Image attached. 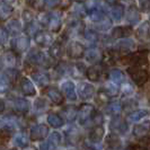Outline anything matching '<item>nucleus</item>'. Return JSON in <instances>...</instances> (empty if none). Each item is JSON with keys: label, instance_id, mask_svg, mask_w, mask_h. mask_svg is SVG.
<instances>
[{"label": "nucleus", "instance_id": "obj_33", "mask_svg": "<svg viewBox=\"0 0 150 150\" xmlns=\"http://www.w3.org/2000/svg\"><path fill=\"white\" fill-rule=\"evenodd\" d=\"M137 36L142 40V41H147L150 38V24L149 22H144L142 25L139 26V28L137 30Z\"/></svg>", "mask_w": 150, "mask_h": 150}, {"label": "nucleus", "instance_id": "obj_55", "mask_svg": "<svg viewBox=\"0 0 150 150\" xmlns=\"http://www.w3.org/2000/svg\"><path fill=\"white\" fill-rule=\"evenodd\" d=\"M40 150H51V149H50L49 144H47L46 141H45V142H42L41 144H40Z\"/></svg>", "mask_w": 150, "mask_h": 150}, {"label": "nucleus", "instance_id": "obj_44", "mask_svg": "<svg viewBox=\"0 0 150 150\" xmlns=\"http://www.w3.org/2000/svg\"><path fill=\"white\" fill-rule=\"evenodd\" d=\"M15 142L18 147H22L24 149V148H26L28 146V138L24 133H18L15 137Z\"/></svg>", "mask_w": 150, "mask_h": 150}, {"label": "nucleus", "instance_id": "obj_20", "mask_svg": "<svg viewBox=\"0 0 150 150\" xmlns=\"http://www.w3.org/2000/svg\"><path fill=\"white\" fill-rule=\"evenodd\" d=\"M60 116L63 120L66 119L68 122H74L77 119V116H78V108L74 105L66 106V107H63Z\"/></svg>", "mask_w": 150, "mask_h": 150}, {"label": "nucleus", "instance_id": "obj_6", "mask_svg": "<svg viewBox=\"0 0 150 150\" xmlns=\"http://www.w3.org/2000/svg\"><path fill=\"white\" fill-rule=\"evenodd\" d=\"M30 40L28 36H17L11 41V50L16 54H21L28 50Z\"/></svg>", "mask_w": 150, "mask_h": 150}, {"label": "nucleus", "instance_id": "obj_31", "mask_svg": "<svg viewBox=\"0 0 150 150\" xmlns=\"http://www.w3.org/2000/svg\"><path fill=\"white\" fill-rule=\"evenodd\" d=\"M14 108H15L16 112L25 114V113L28 112V110H30V103L25 98L18 97L14 100Z\"/></svg>", "mask_w": 150, "mask_h": 150}, {"label": "nucleus", "instance_id": "obj_45", "mask_svg": "<svg viewBox=\"0 0 150 150\" xmlns=\"http://www.w3.org/2000/svg\"><path fill=\"white\" fill-rule=\"evenodd\" d=\"M5 77L7 78L9 83H13L14 80L17 79V77H18V71L16 69H14V68H9L8 70H6V72H5Z\"/></svg>", "mask_w": 150, "mask_h": 150}, {"label": "nucleus", "instance_id": "obj_39", "mask_svg": "<svg viewBox=\"0 0 150 150\" xmlns=\"http://www.w3.org/2000/svg\"><path fill=\"white\" fill-rule=\"evenodd\" d=\"M100 90H102L104 94H106L110 98L113 97V96H116V95H117V93H119V88H117V86H116V85H114V83H107L104 88H100Z\"/></svg>", "mask_w": 150, "mask_h": 150}, {"label": "nucleus", "instance_id": "obj_16", "mask_svg": "<svg viewBox=\"0 0 150 150\" xmlns=\"http://www.w3.org/2000/svg\"><path fill=\"white\" fill-rule=\"evenodd\" d=\"M21 89H22V93L24 94V96L33 97V96L36 95V89H35L34 85L26 77L22 78V80H21Z\"/></svg>", "mask_w": 150, "mask_h": 150}, {"label": "nucleus", "instance_id": "obj_21", "mask_svg": "<svg viewBox=\"0 0 150 150\" xmlns=\"http://www.w3.org/2000/svg\"><path fill=\"white\" fill-rule=\"evenodd\" d=\"M125 18L130 25H135L140 21V10L134 6H130L125 11Z\"/></svg>", "mask_w": 150, "mask_h": 150}, {"label": "nucleus", "instance_id": "obj_58", "mask_svg": "<svg viewBox=\"0 0 150 150\" xmlns=\"http://www.w3.org/2000/svg\"><path fill=\"white\" fill-rule=\"evenodd\" d=\"M11 150H16V149H11Z\"/></svg>", "mask_w": 150, "mask_h": 150}, {"label": "nucleus", "instance_id": "obj_49", "mask_svg": "<svg viewBox=\"0 0 150 150\" xmlns=\"http://www.w3.org/2000/svg\"><path fill=\"white\" fill-rule=\"evenodd\" d=\"M121 89L123 91V94H125V95H129V94H132V93H133V87L131 86V83H122Z\"/></svg>", "mask_w": 150, "mask_h": 150}, {"label": "nucleus", "instance_id": "obj_2", "mask_svg": "<svg viewBox=\"0 0 150 150\" xmlns=\"http://www.w3.org/2000/svg\"><path fill=\"white\" fill-rule=\"evenodd\" d=\"M122 63H131L132 67H142L148 63V52L141 51V52H132L128 53L124 58H122Z\"/></svg>", "mask_w": 150, "mask_h": 150}, {"label": "nucleus", "instance_id": "obj_7", "mask_svg": "<svg viewBox=\"0 0 150 150\" xmlns=\"http://www.w3.org/2000/svg\"><path fill=\"white\" fill-rule=\"evenodd\" d=\"M49 134V127L45 124H36L30 131V138L32 141H42Z\"/></svg>", "mask_w": 150, "mask_h": 150}, {"label": "nucleus", "instance_id": "obj_56", "mask_svg": "<svg viewBox=\"0 0 150 150\" xmlns=\"http://www.w3.org/2000/svg\"><path fill=\"white\" fill-rule=\"evenodd\" d=\"M5 107H6V105H5V102L0 98V114L5 111Z\"/></svg>", "mask_w": 150, "mask_h": 150}, {"label": "nucleus", "instance_id": "obj_47", "mask_svg": "<svg viewBox=\"0 0 150 150\" xmlns=\"http://www.w3.org/2000/svg\"><path fill=\"white\" fill-rule=\"evenodd\" d=\"M91 121L94 122V127H96V125H102V123H103V121H104V117H103V115H102V113L99 112H95L94 114V116H93V119Z\"/></svg>", "mask_w": 150, "mask_h": 150}, {"label": "nucleus", "instance_id": "obj_10", "mask_svg": "<svg viewBox=\"0 0 150 150\" xmlns=\"http://www.w3.org/2000/svg\"><path fill=\"white\" fill-rule=\"evenodd\" d=\"M61 93L63 97H66L68 100L75 102L77 99V94H76V86L72 81H64L61 85Z\"/></svg>", "mask_w": 150, "mask_h": 150}, {"label": "nucleus", "instance_id": "obj_40", "mask_svg": "<svg viewBox=\"0 0 150 150\" xmlns=\"http://www.w3.org/2000/svg\"><path fill=\"white\" fill-rule=\"evenodd\" d=\"M83 35H85V38H86L88 42H91V43H96L98 40H99L98 33L95 30H93V28H87V30H85Z\"/></svg>", "mask_w": 150, "mask_h": 150}, {"label": "nucleus", "instance_id": "obj_52", "mask_svg": "<svg viewBox=\"0 0 150 150\" xmlns=\"http://www.w3.org/2000/svg\"><path fill=\"white\" fill-rule=\"evenodd\" d=\"M30 4L35 9H40L41 10V9H44L45 8V1H32Z\"/></svg>", "mask_w": 150, "mask_h": 150}, {"label": "nucleus", "instance_id": "obj_43", "mask_svg": "<svg viewBox=\"0 0 150 150\" xmlns=\"http://www.w3.org/2000/svg\"><path fill=\"white\" fill-rule=\"evenodd\" d=\"M25 32L27 34V36H35L38 34L40 30H38V24L35 22H32L30 24H26V27H25Z\"/></svg>", "mask_w": 150, "mask_h": 150}, {"label": "nucleus", "instance_id": "obj_18", "mask_svg": "<svg viewBox=\"0 0 150 150\" xmlns=\"http://www.w3.org/2000/svg\"><path fill=\"white\" fill-rule=\"evenodd\" d=\"M105 135V129L103 128V125H96L93 127V129L89 132V141L93 143H99Z\"/></svg>", "mask_w": 150, "mask_h": 150}, {"label": "nucleus", "instance_id": "obj_12", "mask_svg": "<svg viewBox=\"0 0 150 150\" xmlns=\"http://www.w3.org/2000/svg\"><path fill=\"white\" fill-rule=\"evenodd\" d=\"M85 59L90 63H99L103 60V52L98 47H89L85 52Z\"/></svg>", "mask_w": 150, "mask_h": 150}, {"label": "nucleus", "instance_id": "obj_53", "mask_svg": "<svg viewBox=\"0 0 150 150\" xmlns=\"http://www.w3.org/2000/svg\"><path fill=\"white\" fill-rule=\"evenodd\" d=\"M140 9L142 11H146V13H150V1H141Z\"/></svg>", "mask_w": 150, "mask_h": 150}, {"label": "nucleus", "instance_id": "obj_48", "mask_svg": "<svg viewBox=\"0 0 150 150\" xmlns=\"http://www.w3.org/2000/svg\"><path fill=\"white\" fill-rule=\"evenodd\" d=\"M8 34L6 28H4V27H0V45H4L7 43L8 41Z\"/></svg>", "mask_w": 150, "mask_h": 150}, {"label": "nucleus", "instance_id": "obj_9", "mask_svg": "<svg viewBox=\"0 0 150 150\" xmlns=\"http://www.w3.org/2000/svg\"><path fill=\"white\" fill-rule=\"evenodd\" d=\"M95 87L89 83H81L78 85V95L79 97L83 98V99H91V98L95 96Z\"/></svg>", "mask_w": 150, "mask_h": 150}, {"label": "nucleus", "instance_id": "obj_32", "mask_svg": "<svg viewBox=\"0 0 150 150\" xmlns=\"http://www.w3.org/2000/svg\"><path fill=\"white\" fill-rule=\"evenodd\" d=\"M14 8L7 2H0V21L5 22L13 15Z\"/></svg>", "mask_w": 150, "mask_h": 150}, {"label": "nucleus", "instance_id": "obj_50", "mask_svg": "<svg viewBox=\"0 0 150 150\" xmlns=\"http://www.w3.org/2000/svg\"><path fill=\"white\" fill-rule=\"evenodd\" d=\"M23 18H24V21L26 22V24H30V23L34 22V16L33 14L28 11V10H25L24 13H23Z\"/></svg>", "mask_w": 150, "mask_h": 150}, {"label": "nucleus", "instance_id": "obj_28", "mask_svg": "<svg viewBox=\"0 0 150 150\" xmlns=\"http://www.w3.org/2000/svg\"><path fill=\"white\" fill-rule=\"evenodd\" d=\"M63 53H64V47L61 42H55L50 46L49 55L53 59H59L63 55Z\"/></svg>", "mask_w": 150, "mask_h": 150}, {"label": "nucleus", "instance_id": "obj_19", "mask_svg": "<svg viewBox=\"0 0 150 150\" xmlns=\"http://www.w3.org/2000/svg\"><path fill=\"white\" fill-rule=\"evenodd\" d=\"M134 41H132L131 38H123L115 44L114 49L120 53H130L131 50L134 47Z\"/></svg>", "mask_w": 150, "mask_h": 150}, {"label": "nucleus", "instance_id": "obj_25", "mask_svg": "<svg viewBox=\"0 0 150 150\" xmlns=\"http://www.w3.org/2000/svg\"><path fill=\"white\" fill-rule=\"evenodd\" d=\"M32 79L42 88H45L50 83V76L46 72H34L32 74Z\"/></svg>", "mask_w": 150, "mask_h": 150}, {"label": "nucleus", "instance_id": "obj_5", "mask_svg": "<svg viewBox=\"0 0 150 150\" xmlns=\"http://www.w3.org/2000/svg\"><path fill=\"white\" fill-rule=\"evenodd\" d=\"M86 52V49L81 43L77 42V41H71L69 42V44L67 46V54L70 59H81Z\"/></svg>", "mask_w": 150, "mask_h": 150}, {"label": "nucleus", "instance_id": "obj_57", "mask_svg": "<svg viewBox=\"0 0 150 150\" xmlns=\"http://www.w3.org/2000/svg\"><path fill=\"white\" fill-rule=\"evenodd\" d=\"M23 150H38L36 148H34V147H30V146H27L26 148H24Z\"/></svg>", "mask_w": 150, "mask_h": 150}, {"label": "nucleus", "instance_id": "obj_17", "mask_svg": "<svg viewBox=\"0 0 150 150\" xmlns=\"http://www.w3.org/2000/svg\"><path fill=\"white\" fill-rule=\"evenodd\" d=\"M45 94H46L47 98L52 102L53 104H55V105H61V104H63V102H64V97H63L62 93H61L59 89L54 88V87L47 88Z\"/></svg>", "mask_w": 150, "mask_h": 150}, {"label": "nucleus", "instance_id": "obj_22", "mask_svg": "<svg viewBox=\"0 0 150 150\" xmlns=\"http://www.w3.org/2000/svg\"><path fill=\"white\" fill-rule=\"evenodd\" d=\"M131 27L130 26H116L112 30V38H128L129 35H131Z\"/></svg>", "mask_w": 150, "mask_h": 150}, {"label": "nucleus", "instance_id": "obj_13", "mask_svg": "<svg viewBox=\"0 0 150 150\" xmlns=\"http://www.w3.org/2000/svg\"><path fill=\"white\" fill-rule=\"evenodd\" d=\"M111 129L114 130V133L117 132L121 134H124L128 132V124L120 115H117V116H114L111 121Z\"/></svg>", "mask_w": 150, "mask_h": 150}, {"label": "nucleus", "instance_id": "obj_34", "mask_svg": "<svg viewBox=\"0 0 150 150\" xmlns=\"http://www.w3.org/2000/svg\"><path fill=\"white\" fill-rule=\"evenodd\" d=\"M106 144L110 149H119L121 147V139L116 133H111L106 137Z\"/></svg>", "mask_w": 150, "mask_h": 150}, {"label": "nucleus", "instance_id": "obj_11", "mask_svg": "<svg viewBox=\"0 0 150 150\" xmlns=\"http://www.w3.org/2000/svg\"><path fill=\"white\" fill-rule=\"evenodd\" d=\"M34 41L40 46H51L53 44V36L47 30H40L34 36Z\"/></svg>", "mask_w": 150, "mask_h": 150}, {"label": "nucleus", "instance_id": "obj_27", "mask_svg": "<svg viewBox=\"0 0 150 150\" xmlns=\"http://www.w3.org/2000/svg\"><path fill=\"white\" fill-rule=\"evenodd\" d=\"M47 28L53 32V33H58L61 28V17L58 13H51L50 16V22L47 25Z\"/></svg>", "mask_w": 150, "mask_h": 150}, {"label": "nucleus", "instance_id": "obj_37", "mask_svg": "<svg viewBox=\"0 0 150 150\" xmlns=\"http://www.w3.org/2000/svg\"><path fill=\"white\" fill-rule=\"evenodd\" d=\"M147 115H148V112L146 110H137V111H132L129 114L128 120L130 122H138V121H140Z\"/></svg>", "mask_w": 150, "mask_h": 150}, {"label": "nucleus", "instance_id": "obj_54", "mask_svg": "<svg viewBox=\"0 0 150 150\" xmlns=\"http://www.w3.org/2000/svg\"><path fill=\"white\" fill-rule=\"evenodd\" d=\"M60 5V1H45V8H54L55 6Z\"/></svg>", "mask_w": 150, "mask_h": 150}, {"label": "nucleus", "instance_id": "obj_29", "mask_svg": "<svg viewBox=\"0 0 150 150\" xmlns=\"http://www.w3.org/2000/svg\"><path fill=\"white\" fill-rule=\"evenodd\" d=\"M66 138H67V142L69 144H77L80 140V132L78 131V129L75 127H71L67 130L66 132Z\"/></svg>", "mask_w": 150, "mask_h": 150}, {"label": "nucleus", "instance_id": "obj_38", "mask_svg": "<svg viewBox=\"0 0 150 150\" xmlns=\"http://www.w3.org/2000/svg\"><path fill=\"white\" fill-rule=\"evenodd\" d=\"M112 26V21L110 17L105 16L102 21L97 24H95V28L98 30H102V32H105V30H108Z\"/></svg>", "mask_w": 150, "mask_h": 150}, {"label": "nucleus", "instance_id": "obj_1", "mask_svg": "<svg viewBox=\"0 0 150 150\" xmlns=\"http://www.w3.org/2000/svg\"><path fill=\"white\" fill-rule=\"evenodd\" d=\"M27 61L32 64H38L45 68H50L53 66V58H51L49 54H45L42 51L38 50H30L27 55Z\"/></svg>", "mask_w": 150, "mask_h": 150}, {"label": "nucleus", "instance_id": "obj_24", "mask_svg": "<svg viewBox=\"0 0 150 150\" xmlns=\"http://www.w3.org/2000/svg\"><path fill=\"white\" fill-rule=\"evenodd\" d=\"M108 78H110L111 83L114 85H122L123 83H125V77H124L123 71H121L117 68H114L110 71Z\"/></svg>", "mask_w": 150, "mask_h": 150}, {"label": "nucleus", "instance_id": "obj_14", "mask_svg": "<svg viewBox=\"0 0 150 150\" xmlns=\"http://www.w3.org/2000/svg\"><path fill=\"white\" fill-rule=\"evenodd\" d=\"M149 133H150V121L149 120L143 121L141 123L134 125V128H133V134H134V137H137V138L143 139V138H146Z\"/></svg>", "mask_w": 150, "mask_h": 150}, {"label": "nucleus", "instance_id": "obj_4", "mask_svg": "<svg viewBox=\"0 0 150 150\" xmlns=\"http://www.w3.org/2000/svg\"><path fill=\"white\" fill-rule=\"evenodd\" d=\"M95 112H96V110H95L94 105L88 104V103L81 104L78 108V116H77V119L79 121V124L80 125L87 124L89 121H91Z\"/></svg>", "mask_w": 150, "mask_h": 150}, {"label": "nucleus", "instance_id": "obj_23", "mask_svg": "<svg viewBox=\"0 0 150 150\" xmlns=\"http://www.w3.org/2000/svg\"><path fill=\"white\" fill-rule=\"evenodd\" d=\"M6 30H7L8 34H10L13 36H17V35H19L22 33L23 26L18 19H11L6 25Z\"/></svg>", "mask_w": 150, "mask_h": 150}, {"label": "nucleus", "instance_id": "obj_3", "mask_svg": "<svg viewBox=\"0 0 150 150\" xmlns=\"http://www.w3.org/2000/svg\"><path fill=\"white\" fill-rule=\"evenodd\" d=\"M128 74L132 81L138 86H143L149 80V72L142 67H129Z\"/></svg>", "mask_w": 150, "mask_h": 150}, {"label": "nucleus", "instance_id": "obj_42", "mask_svg": "<svg viewBox=\"0 0 150 150\" xmlns=\"http://www.w3.org/2000/svg\"><path fill=\"white\" fill-rule=\"evenodd\" d=\"M4 62L7 64L8 67L13 68L16 66L17 62V58H16V53L11 52H6V54L4 55Z\"/></svg>", "mask_w": 150, "mask_h": 150}, {"label": "nucleus", "instance_id": "obj_35", "mask_svg": "<svg viewBox=\"0 0 150 150\" xmlns=\"http://www.w3.org/2000/svg\"><path fill=\"white\" fill-rule=\"evenodd\" d=\"M46 143L49 144L51 150H55L61 143V134L59 132H52L49 137V139L46 140Z\"/></svg>", "mask_w": 150, "mask_h": 150}, {"label": "nucleus", "instance_id": "obj_26", "mask_svg": "<svg viewBox=\"0 0 150 150\" xmlns=\"http://www.w3.org/2000/svg\"><path fill=\"white\" fill-rule=\"evenodd\" d=\"M68 30L77 35V34H83L86 28H85L83 23L80 21V18H76V19L70 21V23L68 24Z\"/></svg>", "mask_w": 150, "mask_h": 150}, {"label": "nucleus", "instance_id": "obj_41", "mask_svg": "<svg viewBox=\"0 0 150 150\" xmlns=\"http://www.w3.org/2000/svg\"><path fill=\"white\" fill-rule=\"evenodd\" d=\"M34 108H35L38 113H44L45 111L49 110V103L46 102V99H44V98H38V99L35 100Z\"/></svg>", "mask_w": 150, "mask_h": 150}, {"label": "nucleus", "instance_id": "obj_30", "mask_svg": "<svg viewBox=\"0 0 150 150\" xmlns=\"http://www.w3.org/2000/svg\"><path fill=\"white\" fill-rule=\"evenodd\" d=\"M46 121H47L49 125H51L52 128H61L64 125V120L58 113H50L46 117Z\"/></svg>", "mask_w": 150, "mask_h": 150}, {"label": "nucleus", "instance_id": "obj_36", "mask_svg": "<svg viewBox=\"0 0 150 150\" xmlns=\"http://www.w3.org/2000/svg\"><path fill=\"white\" fill-rule=\"evenodd\" d=\"M122 108H123L122 103L119 100H114V102H111L107 105V113H110L113 116H117L122 112Z\"/></svg>", "mask_w": 150, "mask_h": 150}, {"label": "nucleus", "instance_id": "obj_46", "mask_svg": "<svg viewBox=\"0 0 150 150\" xmlns=\"http://www.w3.org/2000/svg\"><path fill=\"white\" fill-rule=\"evenodd\" d=\"M50 16H51V13H46V11L41 13L40 16H38V23H40V25L47 27L49 22H50Z\"/></svg>", "mask_w": 150, "mask_h": 150}, {"label": "nucleus", "instance_id": "obj_8", "mask_svg": "<svg viewBox=\"0 0 150 150\" xmlns=\"http://www.w3.org/2000/svg\"><path fill=\"white\" fill-rule=\"evenodd\" d=\"M108 15L112 22H120L124 15V7L119 2H108Z\"/></svg>", "mask_w": 150, "mask_h": 150}, {"label": "nucleus", "instance_id": "obj_15", "mask_svg": "<svg viewBox=\"0 0 150 150\" xmlns=\"http://www.w3.org/2000/svg\"><path fill=\"white\" fill-rule=\"evenodd\" d=\"M85 75L87 77V79L90 80L91 83H97L102 77V69L98 64H93L86 69Z\"/></svg>", "mask_w": 150, "mask_h": 150}, {"label": "nucleus", "instance_id": "obj_51", "mask_svg": "<svg viewBox=\"0 0 150 150\" xmlns=\"http://www.w3.org/2000/svg\"><path fill=\"white\" fill-rule=\"evenodd\" d=\"M86 146V148H88L90 150H100L103 148V146L100 144V143H93V142H88L87 144H85Z\"/></svg>", "mask_w": 150, "mask_h": 150}]
</instances>
